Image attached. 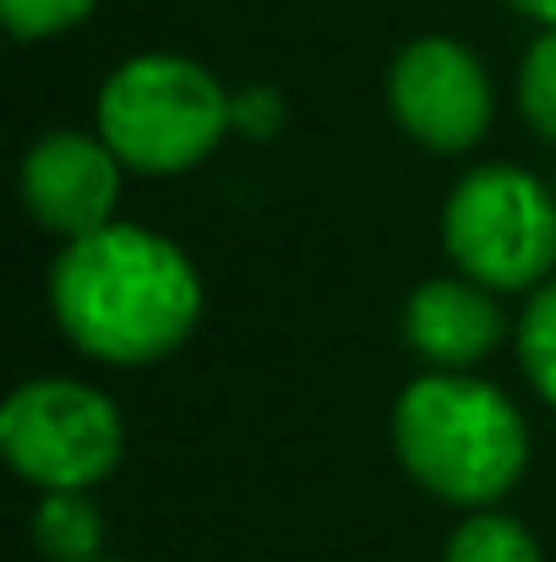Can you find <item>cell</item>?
<instances>
[{
    "instance_id": "1",
    "label": "cell",
    "mask_w": 556,
    "mask_h": 562,
    "mask_svg": "<svg viewBox=\"0 0 556 562\" xmlns=\"http://www.w3.org/2000/svg\"><path fill=\"white\" fill-rule=\"evenodd\" d=\"M49 306L82 356L104 367H154L191 339L202 273L170 235L115 218L66 240L49 268Z\"/></svg>"
},
{
    "instance_id": "2",
    "label": "cell",
    "mask_w": 556,
    "mask_h": 562,
    "mask_svg": "<svg viewBox=\"0 0 556 562\" xmlns=\"http://www.w3.org/2000/svg\"><path fill=\"white\" fill-rule=\"evenodd\" d=\"M393 453L415 486L475 514L519 486L530 426L502 387L464 372H425L393 404Z\"/></svg>"
},
{
    "instance_id": "3",
    "label": "cell",
    "mask_w": 556,
    "mask_h": 562,
    "mask_svg": "<svg viewBox=\"0 0 556 562\" xmlns=\"http://www.w3.org/2000/svg\"><path fill=\"white\" fill-rule=\"evenodd\" d=\"M229 99L185 55H132L99 88V137L132 176H185L235 132Z\"/></svg>"
},
{
    "instance_id": "4",
    "label": "cell",
    "mask_w": 556,
    "mask_h": 562,
    "mask_svg": "<svg viewBox=\"0 0 556 562\" xmlns=\"http://www.w3.org/2000/svg\"><path fill=\"white\" fill-rule=\"evenodd\" d=\"M442 246L486 290H541L556 268V191L519 165H480L442 207Z\"/></svg>"
},
{
    "instance_id": "5",
    "label": "cell",
    "mask_w": 556,
    "mask_h": 562,
    "mask_svg": "<svg viewBox=\"0 0 556 562\" xmlns=\"http://www.w3.org/2000/svg\"><path fill=\"white\" fill-rule=\"evenodd\" d=\"M0 453L38 492H93L126 453V420L77 376H33L0 404Z\"/></svg>"
},
{
    "instance_id": "6",
    "label": "cell",
    "mask_w": 556,
    "mask_h": 562,
    "mask_svg": "<svg viewBox=\"0 0 556 562\" xmlns=\"http://www.w3.org/2000/svg\"><path fill=\"white\" fill-rule=\"evenodd\" d=\"M393 121L431 154H469L491 132V77L486 66L442 33L398 49L387 71Z\"/></svg>"
},
{
    "instance_id": "7",
    "label": "cell",
    "mask_w": 556,
    "mask_h": 562,
    "mask_svg": "<svg viewBox=\"0 0 556 562\" xmlns=\"http://www.w3.org/2000/svg\"><path fill=\"white\" fill-rule=\"evenodd\" d=\"M126 165L104 137L88 132H44L22 154V207L38 229L77 240L115 224Z\"/></svg>"
},
{
    "instance_id": "8",
    "label": "cell",
    "mask_w": 556,
    "mask_h": 562,
    "mask_svg": "<svg viewBox=\"0 0 556 562\" xmlns=\"http://www.w3.org/2000/svg\"><path fill=\"white\" fill-rule=\"evenodd\" d=\"M508 323L486 284L475 279H425L404 301V339L436 372H464L502 345Z\"/></svg>"
},
{
    "instance_id": "9",
    "label": "cell",
    "mask_w": 556,
    "mask_h": 562,
    "mask_svg": "<svg viewBox=\"0 0 556 562\" xmlns=\"http://www.w3.org/2000/svg\"><path fill=\"white\" fill-rule=\"evenodd\" d=\"M33 547L49 562H99L104 519L88 492H44L33 508Z\"/></svg>"
},
{
    "instance_id": "10",
    "label": "cell",
    "mask_w": 556,
    "mask_h": 562,
    "mask_svg": "<svg viewBox=\"0 0 556 562\" xmlns=\"http://www.w3.org/2000/svg\"><path fill=\"white\" fill-rule=\"evenodd\" d=\"M442 562H541L535 536L508 519V514H491V508H475L453 536H447V552Z\"/></svg>"
},
{
    "instance_id": "11",
    "label": "cell",
    "mask_w": 556,
    "mask_h": 562,
    "mask_svg": "<svg viewBox=\"0 0 556 562\" xmlns=\"http://www.w3.org/2000/svg\"><path fill=\"white\" fill-rule=\"evenodd\" d=\"M519 367L535 382V393L556 409V279H546L524 317H519Z\"/></svg>"
},
{
    "instance_id": "12",
    "label": "cell",
    "mask_w": 556,
    "mask_h": 562,
    "mask_svg": "<svg viewBox=\"0 0 556 562\" xmlns=\"http://www.w3.org/2000/svg\"><path fill=\"white\" fill-rule=\"evenodd\" d=\"M519 110L546 143H556V27H546L530 44L519 66Z\"/></svg>"
},
{
    "instance_id": "13",
    "label": "cell",
    "mask_w": 556,
    "mask_h": 562,
    "mask_svg": "<svg viewBox=\"0 0 556 562\" xmlns=\"http://www.w3.org/2000/svg\"><path fill=\"white\" fill-rule=\"evenodd\" d=\"M99 0H0V16L11 27V38H55L66 27H77Z\"/></svg>"
},
{
    "instance_id": "14",
    "label": "cell",
    "mask_w": 556,
    "mask_h": 562,
    "mask_svg": "<svg viewBox=\"0 0 556 562\" xmlns=\"http://www.w3.org/2000/svg\"><path fill=\"white\" fill-rule=\"evenodd\" d=\"M229 115H235V132H240V137L262 143V137H279V126H284V99H279V88H240V93L229 99Z\"/></svg>"
},
{
    "instance_id": "15",
    "label": "cell",
    "mask_w": 556,
    "mask_h": 562,
    "mask_svg": "<svg viewBox=\"0 0 556 562\" xmlns=\"http://www.w3.org/2000/svg\"><path fill=\"white\" fill-rule=\"evenodd\" d=\"M508 5H519L524 16H535V22H546V27H556V0H508Z\"/></svg>"
},
{
    "instance_id": "16",
    "label": "cell",
    "mask_w": 556,
    "mask_h": 562,
    "mask_svg": "<svg viewBox=\"0 0 556 562\" xmlns=\"http://www.w3.org/2000/svg\"><path fill=\"white\" fill-rule=\"evenodd\" d=\"M99 562H115V558H99Z\"/></svg>"
}]
</instances>
